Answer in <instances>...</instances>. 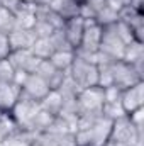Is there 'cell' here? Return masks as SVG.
Segmentation results:
<instances>
[{"label":"cell","mask_w":144,"mask_h":146,"mask_svg":"<svg viewBox=\"0 0 144 146\" xmlns=\"http://www.w3.org/2000/svg\"><path fill=\"white\" fill-rule=\"evenodd\" d=\"M75 107L76 115H85V117H97L102 115L104 107V88L102 87H88L78 90L75 97Z\"/></svg>","instance_id":"cell-1"},{"label":"cell","mask_w":144,"mask_h":146,"mask_svg":"<svg viewBox=\"0 0 144 146\" xmlns=\"http://www.w3.org/2000/svg\"><path fill=\"white\" fill-rule=\"evenodd\" d=\"M39 110H41L39 100L29 99L26 95H20V99L17 100L14 109L10 110V115H12V119H14L19 131L34 133V121H36Z\"/></svg>","instance_id":"cell-2"},{"label":"cell","mask_w":144,"mask_h":146,"mask_svg":"<svg viewBox=\"0 0 144 146\" xmlns=\"http://www.w3.org/2000/svg\"><path fill=\"white\" fill-rule=\"evenodd\" d=\"M68 76L76 85L78 90L98 85V68H97V65L93 61H88V60L80 58V56H75L71 68L68 70Z\"/></svg>","instance_id":"cell-3"},{"label":"cell","mask_w":144,"mask_h":146,"mask_svg":"<svg viewBox=\"0 0 144 146\" xmlns=\"http://www.w3.org/2000/svg\"><path fill=\"white\" fill-rule=\"evenodd\" d=\"M110 70H112V85H115L120 90H124V88H127V87L144 80L143 75L137 73L132 65L126 63L124 60L112 61L110 63Z\"/></svg>","instance_id":"cell-4"},{"label":"cell","mask_w":144,"mask_h":146,"mask_svg":"<svg viewBox=\"0 0 144 146\" xmlns=\"http://www.w3.org/2000/svg\"><path fill=\"white\" fill-rule=\"evenodd\" d=\"M124 49H126V44L122 42L120 37L117 36L114 24L105 26L104 31H102V41H100V49H98V51H100L107 60L117 61V60H122Z\"/></svg>","instance_id":"cell-5"},{"label":"cell","mask_w":144,"mask_h":146,"mask_svg":"<svg viewBox=\"0 0 144 146\" xmlns=\"http://www.w3.org/2000/svg\"><path fill=\"white\" fill-rule=\"evenodd\" d=\"M120 104L126 114H131L144 107V80L124 88L120 92Z\"/></svg>","instance_id":"cell-6"},{"label":"cell","mask_w":144,"mask_h":146,"mask_svg":"<svg viewBox=\"0 0 144 146\" xmlns=\"http://www.w3.org/2000/svg\"><path fill=\"white\" fill-rule=\"evenodd\" d=\"M20 88H22V95H26L29 99H34V100H42L51 90L48 82L42 76H39L37 73H27Z\"/></svg>","instance_id":"cell-7"},{"label":"cell","mask_w":144,"mask_h":146,"mask_svg":"<svg viewBox=\"0 0 144 146\" xmlns=\"http://www.w3.org/2000/svg\"><path fill=\"white\" fill-rule=\"evenodd\" d=\"M22 95V88L14 82H2L0 80V110L3 114H10L14 106Z\"/></svg>","instance_id":"cell-8"},{"label":"cell","mask_w":144,"mask_h":146,"mask_svg":"<svg viewBox=\"0 0 144 146\" xmlns=\"http://www.w3.org/2000/svg\"><path fill=\"white\" fill-rule=\"evenodd\" d=\"M10 63L14 65L15 70H22L26 73H34L39 65V58L31 49H14L9 56Z\"/></svg>","instance_id":"cell-9"},{"label":"cell","mask_w":144,"mask_h":146,"mask_svg":"<svg viewBox=\"0 0 144 146\" xmlns=\"http://www.w3.org/2000/svg\"><path fill=\"white\" fill-rule=\"evenodd\" d=\"M34 73H37L39 76H42V78L48 82V85H49L51 90H58V88L63 85V82H65V78H66V75H68V73L54 68L49 60H41Z\"/></svg>","instance_id":"cell-10"},{"label":"cell","mask_w":144,"mask_h":146,"mask_svg":"<svg viewBox=\"0 0 144 146\" xmlns=\"http://www.w3.org/2000/svg\"><path fill=\"white\" fill-rule=\"evenodd\" d=\"M61 29H63V34L66 37L70 48L76 51V48L80 46L81 36H83V31H85V19H81L80 15L73 17V19H68V21H65Z\"/></svg>","instance_id":"cell-11"},{"label":"cell","mask_w":144,"mask_h":146,"mask_svg":"<svg viewBox=\"0 0 144 146\" xmlns=\"http://www.w3.org/2000/svg\"><path fill=\"white\" fill-rule=\"evenodd\" d=\"M122 60L129 65L134 66V70L137 73L143 75V65H144V42H139V41H132L126 46L124 49V56Z\"/></svg>","instance_id":"cell-12"},{"label":"cell","mask_w":144,"mask_h":146,"mask_svg":"<svg viewBox=\"0 0 144 146\" xmlns=\"http://www.w3.org/2000/svg\"><path fill=\"white\" fill-rule=\"evenodd\" d=\"M80 2L76 0H51V3L48 5L54 14H58L63 21H68L73 17L80 15Z\"/></svg>","instance_id":"cell-13"},{"label":"cell","mask_w":144,"mask_h":146,"mask_svg":"<svg viewBox=\"0 0 144 146\" xmlns=\"http://www.w3.org/2000/svg\"><path fill=\"white\" fill-rule=\"evenodd\" d=\"M9 41L14 49H31V46L36 41V34L32 29H22V27H15L10 34H9Z\"/></svg>","instance_id":"cell-14"},{"label":"cell","mask_w":144,"mask_h":146,"mask_svg":"<svg viewBox=\"0 0 144 146\" xmlns=\"http://www.w3.org/2000/svg\"><path fill=\"white\" fill-rule=\"evenodd\" d=\"M36 5L34 3H20L15 14V24L22 29H32L36 24Z\"/></svg>","instance_id":"cell-15"},{"label":"cell","mask_w":144,"mask_h":146,"mask_svg":"<svg viewBox=\"0 0 144 146\" xmlns=\"http://www.w3.org/2000/svg\"><path fill=\"white\" fill-rule=\"evenodd\" d=\"M75 56H76L75 49H54L53 54H51L48 60L53 63L54 68L68 73V70L71 68L73 61H75Z\"/></svg>","instance_id":"cell-16"},{"label":"cell","mask_w":144,"mask_h":146,"mask_svg":"<svg viewBox=\"0 0 144 146\" xmlns=\"http://www.w3.org/2000/svg\"><path fill=\"white\" fill-rule=\"evenodd\" d=\"M39 104H41V109H44L46 112H49L51 115L56 117L63 110L65 99H63V95H61L59 90H49V94L42 100H39Z\"/></svg>","instance_id":"cell-17"},{"label":"cell","mask_w":144,"mask_h":146,"mask_svg":"<svg viewBox=\"0 0 144 146\" xmlns=\"http://www.w3.org/2000/svg\"><path fill=\"white\" fill-rule=\"evenodd\" d=\"M34 134L36 133H29V131H15L10 136H7L0 146H32Z\"/></svg>","instance_id":"cell-18"},{"label":"cell","mask_w":144,"mask_h":146,"mask_svg":"<svg viewBox=\"0 0 144 146\" xmlns=\"http://www.w3.org/2000/svg\"><path fill=\"white\" fill-rule=\"evenodd\" d=\"M31 51L36 54L39 60H48L53 54L54 46H53V42H51L49 37H36L34 44L31 46Z\"/></svg>","instance_id":"cell-19"},{"label":"cell","mask_w":144,"mask_h":146,"mask_svg":"<svg viewBox=\"0 0 144 146\" xmlns=\"http://www.w3.org/2000/svg\"><path fill=\"white\" fill-rule=\"evenodd\" d=\"M15 27H17V24H15V14L10 9H7V7H3L0 3V33L10 34Z\"/></svg>","instance_id":"cell-20"},{"label":"cell","mask_w":144,"mask_h":146,"mask_svg":"<svg viewBox=\"0 0 144 146\" xmlns=\"http://www.w3.org/2000/svg\"><path fill=\"white\" fill-rule=\"evenodd\" d=\"M15 131H19V129H17V126H15L12 115H10V114H2V115H0V145H2V141H3L7 136H10V134L15 133Z\"/></svg>","instance_id":"cell-21"},{"label":"cell","mask_w":144,"mask_h":146,"mask_svg":"<svg viewBox=\"0 0 144 146\" xmlns=\"http://www.w3.org/2000/svg\"><path fill=\"white\" fill-rule=\"evenodd\" d=\"M14 75H15V68L10 63V60L9 58L0 60V80L2 82H12Z\"/></svg>","instance_id":"cell-22"},{"label":"cell","mask_w":144,"mask_h":146,"mask_svg":"<svg viewBox=\"0 0 144 146\" xmlns=\"http://www.w3.org/2000/svg\"><path fill=\"white\" fill-rule=\"evenodd\" d=\"M127 117H129V121L132 122V126H134L137 131L144 133V107L143 109L134 110V112H131V114H127Z\"/></svg>","instance_id":"cell-23"},{"label":"cell","mask_w":144,"mask_h":146,"mask_svg":"<svg viewBox=\"0 0 144 146\" xmlns=\"http://www.w3.org/2000/svg\"><path fill=\"white\" fill-rule=\"evenodd\" d=\"M10 53H12V46H10V41H9V34L0 33V60L9 58Z\"/></svg>","instance_id":"cell-24"},{"label":"cell","mask_w":144,"mask_h":146,"mask_svg":"<svg viewBox=\"0 0 144 146\" xmlns=\"http://www.w3.org/2000/svg\"><path fill=\"white\" fill-rule=\"evenodd\" d=\"M143 5H144V0H131L127 7H131V9L137 10V12H143V10H144V7H143Z\"/></svg>","instance_id":"cell-25"},{"label":"cell","mask_w":144,"mask_h":146,"mask_svg":"<svg viewBox=\"0 0 144 146\" xmlns=\"http://www.w3.org/2000/svg\"><path fill=\"white\" fill-rule=\"evenodd\" d=\"M32 3L37 5V7H48L51 3V0H32Z\"/></svg>","instance_id":"cell-26"},{"label":"cell","mask_w":144,"mask_h":146,"mask_svg":"<svg viewBox=\"0 0 144 146\" xmlns=\"http://www.w3.org/2000/svg\"><path fill=\"white\" fill-rule=\"evenodd\" d=\"M112 2H115V3H119V5H120V7H127V5H129V2H131V0H112Z\"/></svg>","instance_id":"cell-27"},{"label":"cell","mask_w":144,"mask_h":146,"mask_svg":"<svg viewBox=\"0 0 144 146\" xmlns=\"http://www.w3.org/2000/svg\"><path fill=\"white\" fill-rule=\"evenodd\" d=\"M132 146H144V136H141V138H139V139H137Z\"/></svg>","instance_id":"cell-28"},{"label":"cell","mask_w":144,"mask_h":146,"mask_svg":"<svg viewBox=\"0 0 144 146\" xmlns=\"http://www.w3.org/2000/svg\"><path fill=\"white\" fill-rule=\"evenodd\" d=\"M19 2H22V3H32V0H19Z\"/></svg>","instance_id":"cell-29"},{"label":"cell","mask_w":144,"mask_h":146,"mask_svg":"<svg viewBox=\"0 0 144 146\" xmlns=\"http://www.w3.org/2000/svg\"><path fill=\"white\" fill-rule=\"evenodd\" d=\"M76 2H80V3H83V2H87V0H76Z\"/></svg>","instance_id":"cell-30"},{"label":"cell","mask_w":144,"mask_h":146,"mask_svg":"<svg viewBox=\"0 0 144 146\" xmlns=\"http://www.w3.org/2000/svg\"><path fill=\"white\" fill-rule=\"evenodd\" d=\"M2 114H3V112H2V110H0V115H2Z\"/></svg>","instance_id":"cell-31"}]
</instances>
